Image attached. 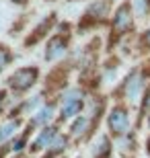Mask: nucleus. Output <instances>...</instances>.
I'll return each mask as SVG.
<instances>
[{
	"label": "nucleus",
	"mask_w": 150,
	"mask_h": 158,
	"mask_svg": "<svg viewBox=\"0 0 150 158\" xmlns=\"http://www.w3.org/2000/svg\"><path fill=\"white\" fill-rule=\"evenodd\" d=\"M68 33H56L52 39L47 41L45 45V53H43V58L47 62H56V60L64 58V53L68 49Z\"/></svg>",
	"instance_id": "nucleus-6"
},
{
	"label": "nucleus",
	"mask_w": 150,
	"mask_h": 158,
	"mask_svg": "<svg viewBox=\"0 0 150 158\" xmlns=\"http://www.w3.org/2000/svg\"><path fill=\"white\" fill-rule=\"evenodd\" d=\"M37 80H39V68L37 66H23V68H17L6 78V86L12 93L23 94L27 90H31L37 84Z\"/></svg>",
	"instance_id": "nucleus-1"
},
{
	"label": "nucleus",
	"mask_w": 150,
	"mask_h": 158,
	"mask_svg": "<svg viewBox=\"0 0 150 158\" xmlns=\"http://www.w3.org/2000/svg\"><path fill=\"white\" fill-rule=\"evenodd\" d=\"M11 2H12V4H19V6H25L29 0H11Z\"/></svg>",
	"instance_id": "nucleus-20"
},
{
	"label": "nucleus",
	"mask_w": 150,
	"mask_h": 158,
	"mask_svg": "<svg viewBox=\"0 0 150 158\" xmlns=\"http://www.w3.org/2000/svg\"><path fill=\"white\" fill-rule=\"evenodd\" d=\"M88 129V117L87 115H76L70 123V135L72 138H80L84 131Z\"/></svg>",
	"instance_id": "nucleus-11"
},
{
	"label": "nucleus",
	"mask_w": 150,
	"mask_h": 158,
	"mask_svg": "<svg viewBox=\"0 0 150 158\" xmlns=\"http://www.w3.org/2000/svg\"><path fill=\"white\" fill-rule=\"evenodd\" d=\"M66 146H68V138H64L62 134H58L56 138H54V142L49 144V152L60 154V152H64V150H66Z\"/></svg>",
	"instance_id": "nucleus-15"
},
{
	"label": "nucleus",
	"mask_w": 150,
	"mask_h": 158,
	"mask_svg": "<svg viewBox=\"0 0 150 158\" xmlns=\"http://www.w3.org/2000/svg\"><path fill=\"white\" fill-rule=\"evenodd\" d=\"M109 15V0H95L92 4H88V8L84 10L80 19V25H78V31H84L88 27H95V25H101Z\"/></svg>",
	"instance_id": "nucleus-3"
},
{
	"label": "nucleus",
	"mask_w": 150,
	"mask_h": 158,
	"mask_svg": "<svg viewBox=\"0 0 150 158\" xmlns=\"http://www.w3.org/2000/svg\"><path fill=\"white\" fill-rule=\"evenodd\" d=\"M134 10L138 17H144L150 10V0H134Z\"/></svg>",
	"instance_id": "nucleus-16"
},
{
	"label": "nucleus",
	"mask_w": 150,
	"mask_h": 158,
	"mask_svg": "<svg viewBox=\"0 0 150 158\" xmlns=\"http://www.w3.org/2000/svg\"><path fill=\"white\" fill-rule=\"evenodd\" d=\"M132 29H134L132 4L126 2V4H121L115 10V15H113V21H111V33H113L115 37H119V35H126L127 31H132Z\"/></svg>",
	"instance_id": "nucleus-4"
},
{
	"label": "nucleus",
	"mask_w": 150,
	"mask_h": 158,
	"mask_svg": "<svg viewBox=\"0 0 150 158\" xmlns=\"http://www.w3.org/2000/svg\"><path fill=\"white\" fill-rule=\"evenodd\" d=\"M4 103H6V90H0V111H2Z\"/></svg>",
	"instance_id": "nucleus-18"
},
{
	"label": "nucleus",
	"mask_w": 150,
	"mask_h": 158,
	"mask_svg": "<svg viewBox=\"0 0 150 158\" xmlns=\"http://www.w3.org/2000/svg\"><path fill=\"white\" fill-rule=\"evenodd\" d=\"M27 138H29V131H25V134L17 135V138L12 140V144H11V148H8V150H11L12 154H17V156H19V154L27 148Z\"/></svg>",
	"instance_id": "nucleus-13"
},
{
	"label": "nucleus",
	"mask_w": 150,
	"mask_h": 158,
	"mask_svg": "<svg viewBox=\"0 0 150 158\" xmlns=\"http://www.w3.org/2000/svg\"><path fill=\"white\" fill-rule=\"evenodd\" d=\"M54 113H56L54 105H43L41 109H37L33 113V117L29 121V127H45L47 123L54 119Z\"/></svg>",
	"instance_id": "nucleus-10"
},
{
	"label": "nucleus",
	"mask_w": 150,
	"mask_h": 158,
	"mask_svg": "<svg viewBox=\"0 0 150 158\" xmlns=\"http://www.w3.org/2000/svg\"><path fill=\"white\" fill-rule=\"evenodd\" d=\"M56 23H58V15H56V12H49V15H47V17L43 19V21H41V23L37 25V27H35L33 31H31L29 35L25 37L23 45H25V47L37 45V43H39V41H41L43 37L47 35V33H49V31L54 29V25H56Z\"/></svg>",
	"instance_id": "nucleus-5"
},
{
	"label": "nucleus",
	"mask_w": 150,
	"mask_h": 158,
	"mask_svg": "<svg viewBox=\"0 0 150 158\" xmlns=\"http://www.w3.org/2000/svg\"><path fill=\"white\" fill-rule=\"evenodd\" d=\"M148 146H150V142H148Z\"/></svg>",
	"instance_id": "nucleus-23"
},
{
	"label": "nucleus",
	"mask_w": 150,
	"mask_h": 158,
	"mask_svg": "<svg viewBox=\"0 0 150 158\" xmlns=\"http://www.w3.org/2000/svg\"><path fill=\"white\" fill-rule=\"evenodd\" d=\"M144 109H148V111H150V90H148V94H146V101H144Z\"/></svg>",
	"instance_id": "nucleus-19"
},
{
	"label": "nucleus",
	"mask_w": 150,
	"mask_h": 158,
	"mask_svg": "<svg viewBox=\"0 0 150 158\" xmlns=\"http://www.w3.org/2000/svg\"><path fill=\"white\" fill-rule=\"evenodd\" d=\"M107 125H109V131L113 135H123L130 127V115L123 107H115L111 109L109 117H107Z\"/></svg>",
	"instance_id": "nucleus-7"
},
{
	"label": "nucleus",
	"mask_w": 150,
	"mask_h": 158,
	"mask_svg": "<svg viewBox=\"0 0 150 158\" xmlns=\"http://www.w3.org/2000/svg\"><path fill=\"white\" fill-rule=\"evenodd\" d=\"M56 135H58V127L45 125V127L39 131V135L33 140V144L29 146V152H39V150H43V148H49V144L54 142Z\"/></svg>",
	"instance_id": "nucleus-8"
},
{
	"label": "nucleus",
	"mask_w": 150,
	"mask_h": 158,
	"mask_svg": "<svg viewBox=\"0 0 150 158\" xmlns=\"http://www.w3.org/2000/svg\"><path fill=\"white\" fill-rule=\"evenodd\" d=\"M142 86H144V78L138 72H132L130 76L126 78V84H123V93L130 101H138L140 93H142Z\"/></svg>",
	"instance_id": "nucleus-9"
},
{
	"label": "nucleus",
	"mask_w": 150,
	"mask_h": 158,
	"mask_svg": "<svg viewBox=\"0 0 150 158\" xmlns=\"http://www.w3.org/2000/svg\"><path fill=\"white\" fill-rule=\"evenodd\" d=\"M45 2H56V0H45Z\"/></svg>",
	"instance_id": "nucleus-21"
},
{
	"label": "nucleus",
	"mask_w": 150,
	"mask_h": 158,
	"mask_svg": "<svg viewBox=\"0 0 150 158\" xmlns=\"http://www.w3.org/2000/svg\"><path fill=\"white\" fill-rule=\"evenodd\" d=\"M148 125H150V117H148Z\"/></svg>",
	"instance_id": "nucleus-22"
},
{
	"label": "nucleus",
	"mask_w": 150,
	"mask_h": 158,
	"mask_svg": "<svg viewBox=\"0 0 150 158\" xmlns=\"http://www.w3.org/2000/svg\"><path fill=\"white\" fill-rule=\"evenodd\" d=\"M12 62H15V53L11 52V47L0 43V72L4 70L6 66H11Z\"/></svg>",
	"instance_id": "nucleus-12"
},
{
	"label": "nucleus",
	"mask_w": 150,
	"mask_h": 158,
	"mask_svg": "<svg viewBox=\"0 0 150 158\" xmlns=\"http://www.w3.org/2000/svg\"><path fill=\"white\" fill-rule=\"evenodd\" d=\"M92 154H95V158H105L107 154H109V140H107L105 135H101V138H99V142L95 144Z\"/></svg>",
	"instance_id": "nucleus-14"
},
{
	"label": "nucleus",
	"mask_w": 150,
	"mask_h": 158,
	"mask_svg": "<svg viewBox=\"0 0 150 158\" xmlns=\"http://www.w3.org/2000/svg\"><path fill=\"white\" fill-rule=\"evenodd\" d=\"M142 41H144V45H146V47L150 49V29H148V31L144 33V37H142Z\"/></svg>",
	"instance_id": "nucleus-17"
},
{
	"label": "nucleus",
	"mask_w": 150,
	"mask_h": 158,
	"mask_svg": "<svg viewBox=\"0 0 150 158\" xmlns=\"http://www.w3.org/2000/svg\"><path fill=\"white\" fill-rule=\"evenodd\" d=\"M82 109H84V93L80 88H70L62 94V101H60L62 119H74L76 115H80Z\"/></svg>",
	"instance_id": "nucleus-2"
}]
</instances>
